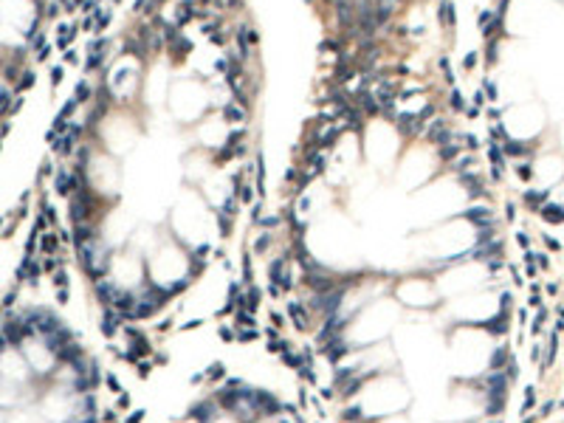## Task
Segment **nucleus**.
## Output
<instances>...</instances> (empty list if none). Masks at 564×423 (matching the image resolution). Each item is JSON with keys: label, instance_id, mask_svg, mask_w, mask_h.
I'll return each mask as SVG.
<instances>
[{"label": "nucleus", "instance_id": "nucleus-3", "mask_svg": "<svg viewBox=\"0 0 564 423\" xmlns=\"http://www.w3.org/2000/svg\"><path fill=\"white\" fill-rule=\"evenodd\" d=\"M226 119H231V122H240V119H243V110L234 108V105H226Z\"/></svg>", "mask_w": 564, "mask_h": 423}, {"label": "nucleus", "instance_id": "nucleus-2", "mask_svg": "<svg viewBox=\"0 0 564 423\" xmlns=\"http://www.w3.org/2000/svg\"><path fill=\"white\" fill-rule=\"evenodd\" d=\"M175 423H299L296 415L274 392L231 381L195 401Z\"/></svg>", "mask_w": 564, "mask_h": 423}, {"label": "nucleus", "instance_id": "nucleus-1", "mask_svg": "<svg viewBox=\"0 0 564 423\" xmlns=\"http://www.w3.org/2000/svg\"><path fill=\"white\" fill-rule=\"evenodd\" d=\"M0 423H96L93 370L54 316L0 330Z\"/></svg>", "mask_w": 564, "mask_h": 423}]
</instances>
